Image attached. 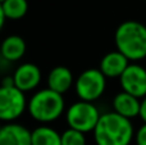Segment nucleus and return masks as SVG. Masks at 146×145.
Segmentation results:
<instances>
[{"instance_id":"nucleus-1","label":"nucleus","mask_w":146,"mask_h":145,"mask_svg":"<svg viewBox=\"0 0 146 145\" xmlns=\"http://www.w3.org/2000/svg\"><path fill=\"white\" fill-rule=\"evenodd\" d=\"M92 132L96 145H129L135 139L131 120L114 110L100 116Z\"/></svg>"},{"instance_id":"nucleus-2","label":"nucleus","mask_w":146,"mask_h":145,"mask_svg":"<svg viewBox=\"0 0 146 145\" xmlns=\"http://www.w3.org/2000/svg\"><path fill=\"white\" fill-rule=\"evenodd\" d=\"M117 50L131 62L146 58V26L139 21H126L117 27L114 33Z\"/></svg>"},{"instance_id":"nucleus-3","label":"nucleus","mask_w":146,"mask_h":145,"mask_svg":"<svg viewBox=\"0 0 146 145\" xmlns=\"http://www.w3.org/2000/svg\"><path fill=\"white\" fill-rule=\"evenodd\" d=\"M27 109L30 116L37 122H54L63 114L66 109L63 94H59L49 87L38 90L30 98Z\"/></svg>"},{"instance_id":"nucleus-4","label":"nucleus","mask_w":146,"mask_h":145,"mask_svg":"<svg viewBox=\"0 0 146 145\" xmlns=\"http://www.w3.org/2000/svg\"><path fill=\"white\" fill-rule=\"evenodd\" d=\"M27 99L22 90L13 85V78L0 86V121L14 122L27 109Z\"/></svg>"},{"instance_id":"nucleus-5","label":"nucleus","mask_w":146,"mask_h":145,"mask_svg":"<svg viewBox=\"0 0 146 145\" xmlns=\"http://www.w3.org/2000/svg\"><path fill=\"white\" fill-rule=\"evenodd\" d=\"M100 116L101 113L99 112L94 102H86L80 99L67 109L66 120L71 128L87 134L94 131L100 120Z\"/></svg>"},{"instance_id":"nucleus-6","label":"nucleus","mask_w":146,"mask_h":145,"mask_svg":"<svg viewBox=\"0 0 146 145\" xmlns=\"http://www.w3.org/2000/svg\"><path fill=\"white\" fill-rule=\"evenodd\" d=\"M106 77L99 68H88L74 80V91L81 100L95 102L103 96Z\"/></svg>"},{"instance_id":"nucleus-7","label":"nucleus","mask_w":146,"mask_h":145,"mask_svg":"<svg viewBox=\"0 0 146 145\" xmlns=\"http://www.w3.org/2000/svg\"><path fill=\"white\" fill-rule=\"evenodd\" d=\"M123 91L142 99L146 96V69L137 63H129L119 77Z\"/></svg>"},{"instance_id":"nucleus-8","label":"nucleus","mask_w":146,"mask_h":145,"mask_svg":"<svg viewBox=\"0 0 146 145\" xmlns=\"http://www.w3.org/2000/svg\"><path fill=\"white\" fill-rule=\"evenodd\" d=\"M13 85L23 92L35 90L41 82V69L35 63H22L12 76Z\"/></svg>"},{"instance_id":"nucleus-9","label":"nucleus","mask_w":146,"mask_h":145,"mask_svg":"<svg viewBox=\"0 0 146 145\" xmlns=\"http://www.w3.org/2000/svg\"><path fill=\"white\" fill-rule=\"evenodd\" d=\"M32 131L23 125L7 122L0 127V145H32Z\"/></svg>"},{"instance_id":"nucleus-10","label":"nucleus","mask_w":146,"mask_h":145,"mask_svg":"<svg viewBox=\"0 0 146 145\" xmlns=\"http://www.w3.org/2000/svg\"><path fill=\"white\" fill-rule=\"evenodd\" d=\"M129 59L119 50L106 53L100 61V69L106 78H119L129 64Z\"/></svg>"},{"instance_id":"nucleus-11","label":"nucleus","mask_w":146,"mask_h":145,"mask_svg":"<svg viewBox=\"0 0 146 145\" xmlns=\"http://www.w3.org/2000/svg\"><path fill=\"white\" fill-rule=\"evenodd\" d=\"M140 108H141V100L135 95L126 92L122 90L121 92L113 98V109L118 114L126 118H132L140 116Z\"/></svg>"},{"instance_id":"nucleus-12","label":"nucleus","mask_w":146,"mask_h":145,"mask_svg":"<svg viewBox=\"0 0 146 145\" xmlns=\"http://www.w3.org/2000/svg\"><path fill=\"white\" fill-rule=\"evenodd\" d=\"M72 86H74L72 71L64 66L54 67L48 76V87L59 94H66Z\"/></svg>"},{"instance_id":"nucleus-13","label":"nucleus","mask_w":146,"mask_h":145,"mask_svg":"<svg viewBox=\"0 0 146 145\" xmlns=\"http://www.w3.org/2000/svg\"><path fill=\"white\" fill-rule=\"evenodd\" d=\"M26 53V41L18 35H10L0 45V55L7 62H18Z\"/></svg>"},{"instance_id":"nucleus-14","label":"nucleus","mask_w":146,"mask_h":145,"mask_svg":"<svg viewBox=\"0 0 146 145\" xmlns=\"http://www.w3.org/2000/svg\"><path fill=\"white\" fill-rule=\"evenodd\" d=\"M31 141L32 145H62V134L46 125L38 126L32 131Z\"/></svg>"},{"instance_id":"nucleus-15","label":"nucleus","mask_w":146,"mask_h":145,"mask_svg":"<svg viewBox=\"0 0 146 145\" xmlns=\"http://www.w3.org/2000/svg\"><path fill=\"white\" fill-rule=\"evenodd\" d=\"M1 5L7 19L18 21L25 17L28 12L27 0H4Z\"/></svg>"},{"instance_id":"nucleus-16","label":"nucleus","mask_w":146,"mask_h":145,"mask_svg":"<svg viewBox=\"0 0 146 145\" xmlns=\"http://www.w3.org/2000/svg\"><path fill=\"white\" fill-rule=\"evenodd\" d=\"M62 145H86L85 132L69 127L62 134Z\"/></svg>"},{"instance_id":"nucleus-17","label":"nucleus","mask_w":146,"mask_h":145,"mask_svg":"<svg viewBox=\"0 0 146 145\" xmlns=\"http://www.w3.org/2000/svg\"><path fill=\"white\" fill-rule=\"evenodd\" d=\"M135 141H136V145H146V123L145 122L135 132Z\"/></svg>"},{"instance_id":"nucleus-18","label":"nucleus","mask_w":146,"mask_h":145,"mask_svg":"<svg viewBox=\"0 0 146 145\" xmlns=\"http://www.w3.org/2000/svg\"><path fill=\"white\" fill-rule=\"evenodd\" d=\"M140 118L146 123V96L141 99V108H140Z\"/></svg>"},{"instance_id":"nucleus-19","label":"nucleus","mask_w":146,"mask_h":145,"mask_svg":"<svg viewBox=\"0 0 146 145\" xmlns=\"http://www.w3.org/2000/svg\"><path fill=\"white\" fill-rule=\"evenodd\" d=\"M5 19H7V17H5L4 10H3V5H1V3H0V31H1L3 27H4Z\"/></svg>"},{"instance_id":"nucleus-20","label":"nucleus","mask_w":146,"mask_h":145,"mask_svg":"<svg viewBox=\"0 0 146 145\" xmlns=\"http://www.w3.org/2000/svg\"><path fill=\"white\" fill-rule=\"evenodd\" d=\"M0 127H1V121H0Z\"/></svg>"},{"instance_id":"nucleus-21","label":"nucleus","mask_w":146,"mask_h":145,"mask_svg":"<svg viewBox=\"0 0 146 145\" xmlns=\"http://www.w3.org/2000/svg\"><path fill=\"white\" fill-rule=\"evenodd\" d=\"M3 1H4V0H0V3H3Z\"/></svg>"}]
</instances>
